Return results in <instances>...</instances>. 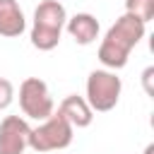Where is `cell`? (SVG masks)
I'll list each match as a JSON object with an SVG mask.
<instances>
[{
	"mask_svg": "<svg viewBox=\"0 0 154 154\" xmlns=\"http://www.w3.org/2000/svg\"><path fill=\"white\" fill-rule=\"evenodd\" d=\"M120 91H123V82L116 72H111V70L89 72V77H87V103L91 106V111L106 113V111L116 108Z\"/></svg>",
	"mask_w": 154,
	"mask_h": 154,
	"instance_id": "obj_4",
	"label": "cell"
},
{
	"mask_svg": "<svg viewBox=\"0 0 154 154\" xmlns=\"http://www.w3.org/2000/svg\"><path fill=\"white\" fill-rule=\"evenodd\" d=\"M152 152H154V144H149V147L144 149V154H152Z\"/></svg>",
	"mask_w": 154,
	"mask_h": 154,
	"instance_id": "obj_13",
	"label": "cell"
},
{
	"mask_svg": "<svg viewBox=\"0 0 154 154\" xmlns=\"http://www.w3.org/2000/svg\"><path fill=\"white\" fill-rule=\"evenodd\" d=\"M19 106L24 116L34 120H46L53 113V96L48 91V84L38 77H26L19 84Z\"/></svg>",
	"mask_w": 154,
	"mask_h": 154,
	"instance_id": "obj_5",
	"label": "cell"
},
{
	"mask_svg": "<svg viewBox=\"0 0 154 154\" xmlns=\"http://www.w3.org/2000/svg\"><path fill=\"white\" fill-rule=\"evenodd\" d=\"M125 12L147 24L154 19V0H125Z\"/></svg>",
	"mask_w": 154,
	"mask_h": 154,
	"instance_id": "obj_10",
	"label": "cell"
},
{
	"mask_svg": "<svg viewBox=\"0 0 154 154\" xmlns=\"http://www.w3.org/2000/svg\"><path fill=\"white\" fill-rule=\"evenodd\" d=\"M144 22L135 14H120L116 24L106 31L101 46H99V60L108 70H120L128 65L130 51L144 38Z\"/></svg>",
	"mask_w": 154,
	"mask_h": 154,
	"instance_id": "obj_1",
	"label": "cell"
},
{
	"mask_svg": "<svg viewBox=\"0 0 154 154\" xmlns=\"http://www.w3.org/2000/svg\"><path fill=\"white\" fill-rule=\"evenodd\" d=\"M12 99H14V87H12V82L5 79V77H0V111H5V108L12 103Z\"/></svg>",
	"mask_w": 154,
	"mask_h": 154,
	"instance_id": "obj_11",
	"label": "cell"
},
{
	"mask_svg": "<svg viewBox=\"0 0 154 154\" xmlns=\"http://www.w3.org/2000/svg\"><path fill=\"white\" fill-rule=\"evenodd\" d=\"M29 123L19 116H7L0 123V154H24L29 147Z\"/></svg>",
	"mask_w": 154,
	"mask_h": 154,
	"instance_id": "obj_6",
	"label": "cell"
},
{
	"mask_svg": "<svg viewBox=\"0 0 154 154\" xmlns=\"http://www.w3.org/2000/svg\"><path fill=\"white\" fill-rule=\"evenodd\" d=\"M58 113L72 125V128H89L91 120H94V111L91 106L87 103L84 96H77V94H70L60 101L58 106Z\"/></svg>",
	"mask_w": 154,
	"mask_h": 154,
	"instance_id": "obj_7",
	"label": "cell"
},
{
	"mask_svg": "<svg viewBox=\"0 0 154 154\" xmlns=\"http://www.w3.org/2000/svg\"><path fill=\"white\" fill-rule=\"evenodd\" d=\"M26 29L24 12L17 0H0V36L17 38Z\"/></svg>",
	"mask_w": 154,
	"mask_h": 154,
	"instance_id": "obj_8",
	"label": "cell"
},
{
	"mask_svg": "<svg viewBox=\"0 0 154 154\" xmlns=\"http://www.w3.org/2000/svg\"><path fill=\"white\" fill-rule=\"evenodd\" d=\"M65 26H67V34L75 38V43L79 46H89L99 38V19L89 12H77L65 22Z\"/></svg>",
	"mask_w": 154,
	"mask_h": 154,
	"instance_id": "obj_9",
	"label": "cell"
},
{
	"mask_svg": "<svg viewBox=\"0 0 154 154\" xmlns=\"http://www.w3.org/2000/svg\"><path fill=\"white\" fill-rule=\"evenodd\" d=\"M152 75H154V67H147V70H144V75H142V79H144V89H147V94H152V87H149V79H152Z\"/></svg>",
	"mask_w": 154,
	"mask_h": 154,
	"instance_id": "obj_12",
	"label": "cell"
},
{
	"mask_svg": "<svg viewBox=\"0 0 154 154\" xmlns=\"http://www.w3.org/2000/svg\"><path fill=\"white\" fill-rule=\"evenodd\" d=\"M67 22V12L60 0H43L34 10L31 26V46L38 51H53L60 41L63 26Z\"/></svg>",
	"mask_w": 154,
	"mask_h": 154,
	"instance_id": "obj_2",
	"label": "cell"
},
{
	"mask_svg": "<svg viewBox=\"0 0 154 154\" xmlns=\"http://www.w3.org/2000/svg\"><path fill=\"white\" fill-rule=\"evenodd\" d=\"M72 135H75V128L60 113H51L46 120H41V125L29 130V147L38 154L58 152L72 144Z\"/></svg>",
	"mask_w": 154,
	"mask_h": 154,
	"instance_id": "obj_3",
	"label": "cell"
}]
</instances>
